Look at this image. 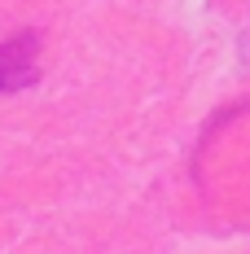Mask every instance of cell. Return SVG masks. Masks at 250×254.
I'll return each instance as SVG.
<instances>
[{"label":"cell","mask_w":250,"mask_h":254,"mask_svg":"<svg viewBox=\"0 0 250 254\" xmlns=\"http://www.w3.org/2000/svg\"><path fill=\"white\" fill-rule=\"evenodd\" d=\"M35 57H40V35H13L0 44V97L35 83V75H40Z\"/></svg>","instance_id":"6da1fadb"}]
</instances>
